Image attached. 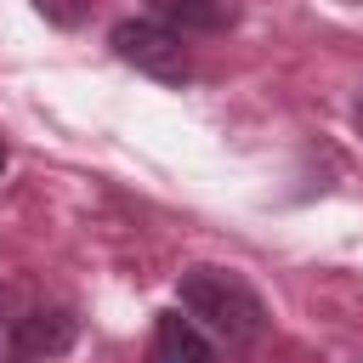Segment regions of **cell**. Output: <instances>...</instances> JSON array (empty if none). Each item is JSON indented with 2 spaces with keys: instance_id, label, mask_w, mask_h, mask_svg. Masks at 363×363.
Returning <instances> with one entry per match:
<instances>
[{
  "instance_id": "cell-1",
  "label": "cell",
  "mask_w": 363,
  "mask_h": 363,
  "mask_svg": "<svg viewBox=\"0 0 363 363\" xmlns=\"http://www.w3.org/2000/svg\"><path fill=\"white\" fill-rule=\"evenodd\" d=\"M176 301L204 335H216L227 346H255L272 323L261 289L233 267H187L176 278Z\"/></svg>"
},
{
  "instance_id": "cell-2",
  "label": "cell",
  "mask_w": 363,
  "mask_h": 363,
  "mask_svg": "<svg viewBox=\"0 0 363 363\" xmlns=\"http://www.w3.org/2000/svg\"><path fill=\"white\" fill-rule=\"evenodd\" d=\"M108 51H113L125 68H136V74H147V79H159V85H182V79L193 74L187 40H182L176 28H164L153 11H147V17H119V23L108 28Z\"/></svg>"
},
{
  "instance_id": "cell-3",
  "label": "cell",
  "mask_w": 363,
  "mask_h": 363,
  "mask_svg": "<svg viewBox=\"0 0 363 363\" xmlns=\"http://www.w3.org/2000/svg\"><path fill=\"white\" fill-rule=\"evenodd\" d=\"M74 340H79V318L68 306H34V312L11 318V329H6V346L34 357V363H51V357L74 352Z\"/></svg>"
},
{
  "instance_id": "cell-4",
  "label": "cell",
  "mask_w": 363,
  "mask_h": 363,
  "mask_svg": "<svg viewBox=\"0 0 363 363\" xmlns=\"http://www.w3.org/2000/svg\"><path fill=\"white\" fill-rule=\"evenodd\" d=\"M147 363H221V352L210 346V335L182 318V306L153 318V340H147Z\"/></svg>"
},
{
  "instance_id": "cell-5",
  "label": "cell",
  "mask_w": 363,
  "mask_h": 363,
  "mask_svg": "<svg viewBox=\"0 0 363 363\" xmlns=\"http://www.w3.org/2000/svg\"><path fill=\"white\" fill-rule=\"evenodd\" d=\"M153 17L187 40V34H227L238 23V6H227V0H159Z\"/></svg>"
},
{
  "instance_id": "cell-6",
  "label": "cell",
  "mask_w": 363,
  "mask_h": 363,
  "mask_svg": "<svg viewBox=\"0 0 363 363\" xmlns=\"http://www.w3.org/2000/svg\"><path fill=\"white\" fill-rule=\"evenodd\" d=\"M40 17L57 23V28H74V23L85 17V6H51V0H40Z\"/></svg>"
},
{
  "instance_id": "cell-7",
  "label": "cell",
  "mask_w": 363,
  "mask_h": 363,
  "mask_svg": "<svg viewBox=\"0 0 363 363\" xmlns=\"http://www.w3.org/2000/svg\"><path fill=\"white\" fill-rule=\"evenodd\" d=\"M352 125H357V136H363V91H357V102H352Z\"/></svg>"
},
{
  "instance_id": "cell-8",
  "label": "cell",
  "mask_w": 363,
  "mask_h": 363,
  "mask_svg": "<svg viewBox=\"0 0 363 363\" xmlns=\"http://www.w3.org/2000/svg\"><path fill=\"white\" fill-rule=\"evenodd\" d=\"M0 363H34V357H23V352H11V346H6V352H0Z\"/></svg>"
},
{
  "instance_id": "cell-9",
  "label": "cell",
  "mask_w": 363,
  "mask_h": 363,
  "mask_svg": "<svg viewBox=\"0 0 363 363\" xmlns=\"http://www.w3.org/2000/svg\"><path fill=\"white\" fill-rule=\"evenodd\" d=\"M0 170H6V142H0Z\"/></svg>"
}]
</instances>
